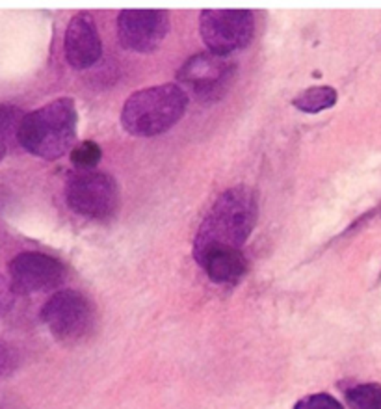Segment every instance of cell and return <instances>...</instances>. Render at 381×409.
Listing matches in <instances>:
<instances>
[{
    "instance_id": "1",
    "label": "cell",
    "mask_w": 381,
    "mask_h": 409,
    "mask_svg": "<svg viewBox=\"0 0 381 409\" xmlns=\"http://www.w3.org/2000/svg\"><path fill=\"white\" fill-rule=\"evenodd\" d=\"M259 216L257 194L250 186H234L223 192L207 216L194 240V255L199 259L212 249H240L253 233Z\"/></svg>"
},
{
    "instance_id": "2",
    "label": "cell",
    "mask_w": 381,
    "mask_h": 409,
    "mask_svg": "<svg viewBox=\"0 0 381 409\" xmlns=\"http://www.w3.org/2000/svg\"><path fill=\"white\" fill-rule=\"evenodd\" d=\"M77 108L73 99H56L34 112L24 113L17 140L26 151L45 161H56L77 140Z\"/></svg>"
},
{
    "instance_id": "3",
    "label": "cell",
    "mask_w": 381,
    "mask_h": 409,
    "mask_svg": "<svg viewBox=\"0 0 381 409\" xmlns=\"http://www.w3.org/2000/svg\"><path fill=\"white\" fill-rule=\"evenodd\" d=\"M188 107L186 96L179 84H162L136 91L127 99L121 125L134 136H158L179 123Z\"/></svg>"
},
{
    "instance_id": "4",
    "label": "cell",
    "mask_w": 381,
    "mask_h": 409,
    "mask_svg": "<svg viewBox=\"0 0 381 409\" xmlns=\"http://www.w3.org/2000/svg\"><path fill=\"white\" fill-rule=\"evenodd\" d=\"M236 66L223 56L201 53L192 56L177 73L179 86L199 102H214L231 88Z\"/></svg>"
},
{
    "instance_id": "5",
    "label": "cell",
    "mask_w": 381,
    "mask_h": 409,
    "mask_svg": "<svg viewBox=\"0 0 381 409\" xmlns=\"http://www.w3.org/2000/svg\"><path fill=\"white\" fill-rule=\"evenodd\" d=\"M66 201L73 212L90 219H106L120 205V188L108 173L82 172L66 184Z\"/></svg>"
},
{
    "instance_id": "6",
    "label": "cell",
    "mask_w": 381,
    "mask_h": 409,
    "mask_svg": "<svg viewBox=\"0 0 381 409\" xmlns=\"http://www.w3.org/2000/svg\"><path fill=\"white\" fill-rule=\"evenodd\" d=\"M199 32L210 53L227 58L251 42L255 19L250 10H205Z\"/></svg>"
},
{
    "instance_id": "7",
    "label": "cell",
    "mask_w": 381,
    "mask_h": 409,
    "mask_svg": "<svg viewBox=\"0 0 381 409\" xmlns=\"http://www.w3.org/2000/svg\"><path fill=\"white\" fill-rule=\"evenodd\" d=\"M41 318L54 337L73 343L86 337L93 326V307L80 292L60 291L45 303Z\"/></svg>"
},
{
    "instance_id": "8",
    "label": "cell",
    "mask_w": 381,
    "mask_h": 409,
    "mask_svg": "<svg viewBox=\"0 0 381 409\" xmlns=\"http://www.w3.org/2000/svg\"><path fill=\"white\" fill-rule=\"evenodd\" d=\"M10 283L15 294H36L53 291L66 279V268L58 259L39 253L24 251L8 264Z\"/></svg>"
},
{
    "instance_id": "9",
    "label": "cell",
    "mask_w": 381,
    "mask_h": 409,
    "mask_svg": "<svg viewBox=\"0 0 381 409\" xmlns=\"http://www.w3.org/2000/svg\"><path fill=\"white\" fill-rule=\"evenodd\" d=\"M169 32V15L164 10H123L118 17L121 45L132 53H153Z\"/></svg>"
},
{
    "instance_id": "10",
    "label": "cell",
    "mask_w": 381,
    "mask_h": 409,
    "mask_svg": "<svg viewBox=\"0 0 381 409\" xmlns=\"http://www.w3.org/2000/svg\"><path fill=\"white\" fill-rule=\"evenodd\" d=\"M64 48L67 64L78 71L88 69L99 62L102 54V42L90 13H77L71 23L67 24Z\"/></svg>"
},
{
    "instance_id": "11",
    "label": "cell",
    "mask_w": 381,
    "mask_h": 409,
    "mask_svg": "<svg viewBox=\"0 0 381 409\" xmlns=\"http://www.w3.org/2000/svg\"><path fill=\"white\" fill-rule=\"evenodd\" d=\"M205 273L218 285H232L244 278L248 262L240 249H212L197 259Z\"/></svg>"
},
{
    "instance_id": "12",
    "label": "cell",
    "mask_w": 381,
    "mask_h": 409,
    "mask_svg": "<svg viewBox=\"0 0 381 409\" xmlns=\"http://www.w3.org/2000/svg\"><path fill=\"white\" fill-rule=\"evenodd\" d=\"M337 102V91L331 86H315V88H309L301 91L292 104L294 108H298L299 112L305 113H318L322 110H328V108L335 107Z\"/></svg>"
},
{
    "instance_id": "13",
    "label": "cell",
    "mask_w": 381,
    "mask_h": 409,
    "mask_svg": "<svg viewBox=\"0 0 381 409\" xmlns=\"http://www.w3.org/2000/svg\"><path fill=\"white\" fill-rule=\"evenodd\" d=\"M23 118L24 112L21 108L13 104H0V158L6 154L8 140L12 136L17 138Z\"/></svg>"
},
{
    "instance_id": "14",
    "label": "cell",
    "mask_w": 381,
    "mask_h": 409,
    "mask_svg": "<svg viewBox=\"0 0 381 409\" xmlns=\"http://www.w3.org/2000/svg\"><path fill=\"white\" fill-rule=\"evenodd\" d=\"M351 409H381V385L364 383L346 392Z\"/></svg>"
},
{
    "instance_id": "15",
    "label": "cell",
    "mask_w": 381,
    "mask_h": 409,
    "mask_svg": "<svg viewBox=\"0 0 381 409\" xmlns=\"http://www.w3.org/2000/svg\"><path fill=\"white\" fill-rule=\"evenodd\" d=\"M102 151L95 142H82L71 151V161L82 172H91L101 162Z\"/></svg>"
},
{
    "instance_id": "16",
    "label": "cell",
    "mask_w": 381,
    "mask_h": 409,
    "mask_svg": "<svg viewBox=\"0 0 381 409\" xmlns=\"http://www.w3.org/2000/svg\"><path fill=\"white\" fill-rule=\"evenodd\" d=\"M296 409H344L340 406L339 400L329 397L326 392H318V394H310V397L299 400Z\"/></svg>"
},
{
    "instance_id": "17",
    "label": "cell",
    "mask_w": 381,
    "mask_h": 409,
    "mask_svg": "<svg viewBox=\"0 0 381 409\" xmlns=\"http://www.w3.org/2000/svg\"><path fill=\"white\" fill-rule=\"evenodd\" d=\"M13 300H15V292L12 289V283H10V279L0 273V318L12 311Z\"/></svg>"
},
{
    "instance_id": "18",
    "label": "cell",
    "mask_w": 381,
    "mask_h": 409,
    "mask_svg": "<svg viewBox=\"0 0 381 409\" xmlns=\"http://www.w3.org/2000/svg\"><path fill=\"white\" fill-rule=\"evenodd\" d=\"M17 354L13 352L12 346L0 340V376L12 374L17 367Z\"/></svg>"
}]
</instances>
